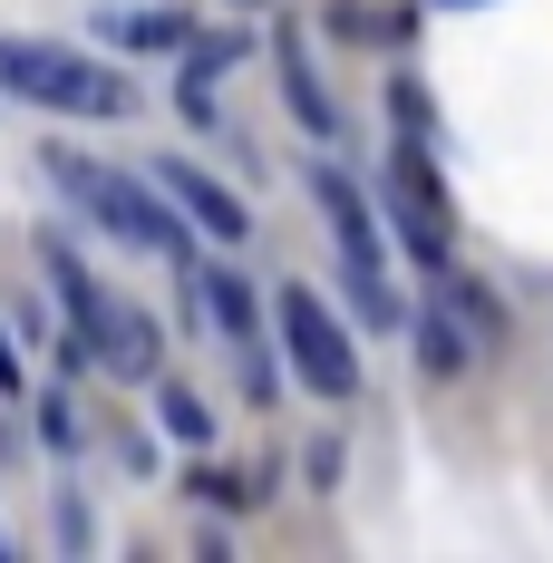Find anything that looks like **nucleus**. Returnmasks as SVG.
<instances>
[{
    "instance_id": "f8f14e48",
    "label": "nucleus",
    "mask_w": 553,
    "mask_h": 563,
    "mask_svg": "<svg viewBox=\"0 0 553 563\" xmlns=\"http://www.w3.org/2000/svg\"><path fill=\"white\" fill-rule=\"evenodd\" d=\"M108 40H117V49H175L185 30H175V10H117Z\"/></svg>"
},
{
    "instance_id": "dca6fc26",
    "label": "nucleus",
    "mask_w": 553,
    "mask_h": 563,
    "mask_svg": "<svg viewBox=\"0 0 553 563\" xmlns=\"http://www.w3.org/2000/svg\"><path fill=\"white\" fill-rule=\"evenodd\" d=\"M40 438H49V448H78V408H68V389L40 408Z\"/></svg>"
},
{
    "instance_id": "7ed1b4c3",
    "label": "nucleus",
    "mask_w": 553,
    "mask_h": 563,
    "mask_svg": "<svg viewBox=\"0 0 553 563\" xmlns=\"http://www.w3.org/2000/svg\"><path fill=\"white\" fill-rule=\"evenodd\" d=\"M49 175L117 233V243H136V253H185V214H175V195L156 175H117V166H88V156H49Z\"/></svg>"
},
{
    "instance_id": "6e6552de",
    "label": "nucleus",
    "mask_w": 553,
    "mask_h": 563,
    "mask_svg": "<svg viewBox=\"0 0 553 563\" xmlns=\"http://www.w3.org/2000/svg\"><path fill=\"white\" fill-rule=\"evenodd\" d=\"M146 175L175 195V214H185L195 233H214V243H243V233H253V214H243V205H233V195H223L204 166H185V156H156Z\"/></svg>"
},
{
    "instance_id": "39448f33",
    "label": "nucleus",
    "mask_w": 553,
    "mask_h": 563,
    "mask_svg": "<svg viewBox=\"0 0 553 563\" xmlns=\"http://www.w3.org/2000/svg\"><path fill=\"white\" fill-rule=\"evenodd\" d=\"M321 185V214H331V243H340V263H350V301H360V321L369 331H408V311H398V291H388V253H379V224H369V205H360V185L340 166L311 175Z\"/></svg>"
},
{
    "instance_id": "423d86ee",
    "label": "nucleus",
    "mask_w": 553,
    "mask_h": 563,
    "mask_svg": "<svg viewBox=\"0 0 553 563\" xmlns=\"http://www.w3.org/2000/svg\"><path fill=\"white\" fill-rule=\"evenodd\" d=\"M273 321H281V350H291V369H301V389L311 398H350L360 389V350H350V331L331 321V301L321 291H281L273 301Z\"/></svg>"
},
{
    "instance_id": "f257e3e1",
    "label": "nucleus",
    "mask_w": 553,
    "mask_h": 563,
    "mask_svg": "<svg viewBox=\"0 0 553 563\" xmlns=\"http://www.w3.org/2000/svg\"><path fill=\"white\" fill-rule=\"evenodd\" d=\"M40 253H49L58 311H68V350H78V360H98L108 379H156V369H166V331H156L136 301L98 291V273H88L68 243H40Z\"/></svg>"
},
{
    "instance_id": "2eb2a0df",
    "label": "nucleus",
    "mask_w": 553,
    "mask_h": 563,
    "mask_svg": "<svg viewBox=\"0 0 553 563\" xmlns=\"http://www.w3.org/2000/svg\"><path fill=\"white\" fill-rule=\"evenodd\" d=\"M388 98H398V136H428V126H438V117H428V88H418V78H398Z\"/></svg>"
},
{
    "instance_id": "ddd939ff",
    "label": "nucleus",
    "mask_w": 553,
    "mask_h": 563,
    "mask_svg": "<svg viewBox=\"0 0 553 563\" xmlns=\"http://www.w3.org/2000/svg\"><path fill=\"white\" fill-rule=\"evenodd\" d=\"M156 408H166V438H185V448H214V408H204L195 389H166Z\"/></svg>"
},
{
    "instance_id": "9d476101",
    "label": "nucleus",
    "mask_w": 553,
    "mask_h": 563,
    "mask_svg": "<svg viewBox=\"0 0 553 563\" xmlns=\"http://www.w3.org/2000/svg\"><path fill=\"white\" fill-rule=\"evenodd\" d=\"M273 68H281V98H291V117H301L311 136H340V108L321 98V68H311V49H301V30H281V40H273Z\"/></svg>"
},
{
    "instance_id": "0eeeda50",
    "label": "nucleus",
    "mask_w": 553,
    "mask_h": 563,
    "mask_svg": "<svg viewBox=\"0 0 553 563\" xmlns=\"http://www.w3.org/2000/svg\"><path fill=\"white\" fill-rule=\"evenodd\" d=\"M204 311H214V340L243 360V389L273 398V369H263V301H253V282H243V273H204Z\"/></svg>"
},
{
    "instance_id": "a211bd4d",
    "label": "nucleus",
    "mask_w": 553,
    "mask_h": 563,
    "mask_svg": "<svg viewBox=\"0 0 553 563\" xmlns=\"http://www.w3.org/2000/svg\"><path fill=\"white\" fill-rule=\"evenodd\" d=\"M0 398H20V350H10V321H0Z\"/></svg>"
},
{
    "instance_id": "20e7f679",
    "label": "nucleus",
    "mask_w": 553,
    "mask_h": 563,
    "mask_svg": "<svg viewBox=\"0 0 553 563\" xmlns=\"http://www.w3.org/2000/svg\"><path fill=\"white\" fill-rule=\"evenodd\" d=\"M379 205L388 224H398V243H408V263H428V273H446L456 263V224H446V195H438V166H428V136H398L379 156Z\"/></svg>"
},
{
    "instance_id": "9b49d317",
    "label": "nucleus",
    "mask_w": 553,
    "mask_h": 563,
    "mask_svg": "<svg viewBox=\"0 0 553 563\" xmlns=\"http://www.w3.org/2000/svg\"><path fill=\"white\" fill-rule=\"evenodd\" d=\"M233 49H243V40H195V49H185V88H175V108L195 117V126H214V88H223V68H233Z\"/></svg>"
},
{
    "instance_id": "4468645a",
    "label": "nucleus",
    "mask_w": 553,
    "mask_h": 563,
    "mask_svg": "<svg viewBox=\"0 0 553 563\" xmlns=\"http://www.w3.org/2000/svg\"><path fill=\"white\" fill-rule=\"evenodd\" d=\"M185 496H204V506H243L253 486H243V476H223V466H195V476H185Z\"/></svg>"
},
{
    "instance_id": "aec40b11",
    "label": "nucleus",
    "mask_w": 553,
    "mask_h": 563,
    "mask_svg": "<svg viewBox=\"0 0 553 563\" xmlns=\"http://www.w3.org/2000/svg\"><path fill=\"white\" fill-rule=\"evenodd\" d=\"M446 10H466V0H446Z\"/></svg>"
},
{
    "instance_id": "f3484780",
    "label": "nucleus",
    "mask_w": 553,
    "mask_h": 563,
    "mask_svg": "<svg viewBox=\"0 0 553 563\" xmlns=\"http://www.w3.org/2000/svg\"><path fill=\"white\" fill-rule=\"evenodd\" d=\"M49 525H58V544H68V554L88 544V506H78V496H58V515H49Z\"/></svg>"
},
{
    "instance_id": "f03ea898",
    "label": "nucleus",
    "mask_w": 553,
    "mask_h": 563,
    "mask_svg": "<svg viewBox=\"0 0 553 563\" xmlns=\"http://www.w3.org/2000/svg\"><path fill=\"white\" fill-rule=\"evenodd\" d=\"M0 98L49 117H126V78L78 49H49V40H0Z\"/></svg>"
},
{
    "instance_id": "1a4fd4ad",
    "label": "nucleus",
    "mask_w": 553,
    "mask_h": 563,
    "mask_svg": "<svg viewBox=\"0 0 553 563\" xmlns=\"http://www.w3.org/2000/svg\"><path fill=\"white\" fill-rule=\"evenodd\" d=\"M408 331H418V360H428V379H456V369H476V350H486V340L466 331V311H456L446 291H428V311H418Z\"/></svg>"
},
{
    "instance_id": "6ab92c4d",
    "label": "nucleus",
    "mask_w": 553,
    "mask_h": 563,
    "mask_svg": "<svg viewBox=\"0 0 553 563\" xmlns=\"http://www.w3.org/2000/svg\"><path fill=\"white\" fill-rule=\"evenodd\" d=\"M0 563H10V534H0Z\"/></svg>"
}]
</instances>
